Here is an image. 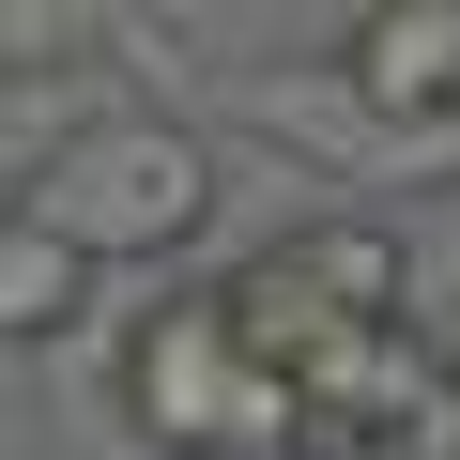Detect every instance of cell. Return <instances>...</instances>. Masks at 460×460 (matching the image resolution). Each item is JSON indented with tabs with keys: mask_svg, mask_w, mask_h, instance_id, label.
<instances>
[{
	"mask_svg": "<svg viewBox=\"0 0 460 460\" xmlns=\"http://www.w3.org/2000/svg\"><path fill=\"white\" fill-rule=\"evenodd\" d=\"M108 399H123V429H138V445H169V460H307L292 384H261L246 353H230L215 292H154V307L123 323Z\"/></svg>",
	"mask_w": 460,
	"mask_h": 460,
	"instance_id": "6da1fadb",
	"label": "cell"
},
{
	"mask_svg": "<svg viewBox=\"0 0 460 460\" xmlns=\"http://www.w3.org/2000/svg\"><path fill=\"white\" fill-rule=\"evenodd\" d=\"M77 261H169V246H199V215H215V154L184 138V123H93L62 169H47V199H31Z\"/></svg>",
	"mask_w": 460,
	"mask_h": 460,
	"instance_id": "7a4b0ae2",
	"label": "cell"
},
{
	"mask_svg": "<svg viewBox=\"0 0 460 460\" xmlns=\"http://www.w3.org/2000/svg\"><path fill=\"white\" fill-rule=\"evenodd\" d=\"M429 399H445V353L414 338V307L399 323H353L307 384H292V414H307V460H368V445H414L429 429Z\"/></svg>",
	"mask_w": 460,
	"mask_h": 460,
	"instance_id": "3957f363",
	"label": "cell"
},
{
	"mask_svg": "<svg viewBox=\"0 0 460 460\" xmlns=\"http://www.w3.org/2000/svg\"><path fill=\"white\" fill-rule=\"evenodd\" d=\"M414 460H460V368H445V399H429V429H414Z\"/></svg>",
	"mask_w": 460,
	"mask_h": 460,
	"instance_id": "52a82bcc",
	"label": "cell"
},
{
	"mask_svg": "<svg viewBox=\"0 0 460 460\" xmlns=\"http://www.w3.org/2000/svg\"><path fill=\"white\" fill-rule=\"evenodd\" d=\"M307 307H338V323H399V230L384 215H307V230H277L261 246Z\"/></svg>",
	"mask_w": 460,
	"mask_h": 460,
	"instance_id": "5b68a950",
	"label": "cell"
},
{
	"mask_svg": "<svg viewBox=\"0 0 460 460\" xmlns=\"http://www.w3.org/2000/svg\"><path fill=\"white\" fill-rule=\"evenodd\" d=\"M338 62L384 123H460V0H368L338 31Z\"/></svg>",
	"mask_w": 460,
	"mask_h": 460,
	"instance_id": "277c9868",
	"label": "cell"
},
{
	"mask_svg": "<svg viewBox=\"0 0 460 460\" xmlns=\"http://www.w3.org/2000/svg\"><path fill=\"white\" fill-rule=\"evenodd\" d=\"M77 307H93V261L16 199V215H0V338H62Z\"/></svg>",
	"mask_w": 460,
	"mask_h": 460,
	"instance_id": "8992f818",
	"label": "cell"
}]
</instances>
